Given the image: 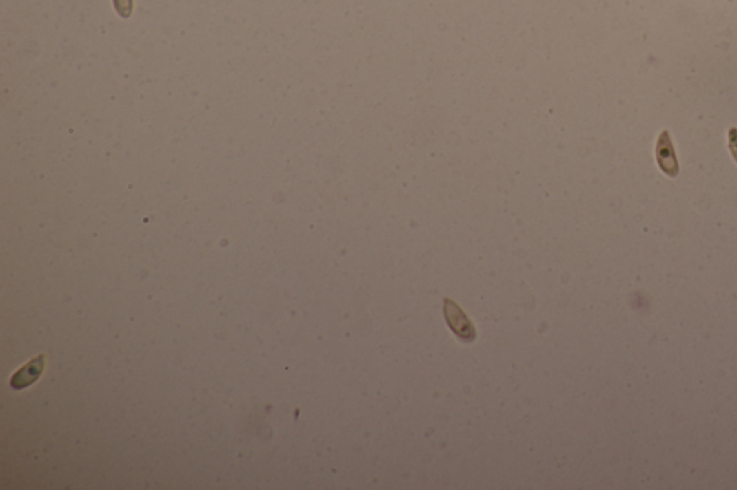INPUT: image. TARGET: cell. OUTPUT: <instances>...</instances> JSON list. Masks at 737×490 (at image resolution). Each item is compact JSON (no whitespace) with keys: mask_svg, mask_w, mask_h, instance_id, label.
Listing matches in <instances>:
<instances>
[{"mask_svg":"<svg viewBox=\"0 0 737 490\" xmlns=\"http://www.w3.org/2000/svg\"><path fill=\"white\" fill-rule=\"evenodd\" d=\"M43 367H45V355H39L34 358L32 361H29L26 365H23L18 372L13 375L10 380V385L14 390H22V388L29 387L41 377Z\"/></svg>","mask_w":737,"mask_h":490,"instance_id":"cell-2","label":"cell"},{"mask_svg":"<svg viewBox=\"0 0 737 490\" xmlns=\"http://www.w3.org/2000/svg\"><path fill=\"white\" fill-rule=\"evenodd\" d=\"M729 149L737 162V128L733 127L729 131Z\"/></svg>","mask_w":737,"mask_h":490,"instance_id":"cell-4","label":"cell"},{"mask_svg":"<svg viewBox=\"0 0 737 490\" xmlns=\"http://www.w3.org/2000/svg\"><path fill=\"white\" fill-rule=\"evenodd\" d=\"M655 158H657L658 166L664 171V174L669 177H676L678 174V161L674 153L673 142H671V136L667 129L658 137L657 147H655Z\"/></svg>","mask_w":737,"mask_h":490,"instance_id":"cell-1","label":"cell"},{"mask_svg":"<svg viewBox=\"0 0 737 490\" xmlns=\"http://www.w3.org/2000/svg\"><path fill=\"white\" fill-rule=\"evenodd\" d=\"M114 5L123 18H128L131 13V0H114Z\"/></svg>","mask_w":737,"mask_h":490,"instance_id":"cell-3","label":"cell"}]
</instances>
